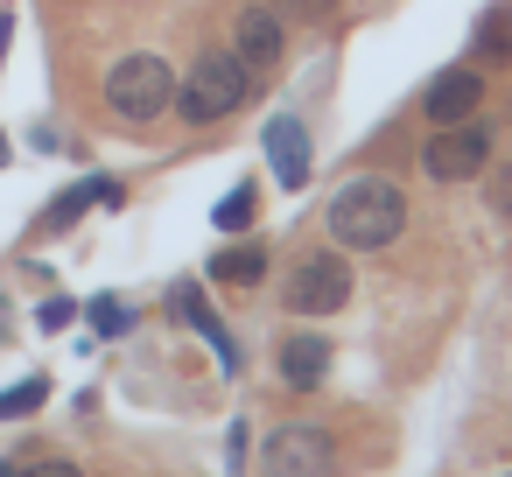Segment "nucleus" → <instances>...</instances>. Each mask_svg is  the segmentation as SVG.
I'll list each match as a JSON object with an SVG mask.
<instances>
[{
    "label": "nucleus",
    "instance_id": "nucleus-18",
    "mask_svg": "<svg viewBox=\"0 0 512 477\" xmlns=\"http://www.w3.org/2000/svg\"><path fill=\"white\" fill-rule=\"evenodd\" d=\"M0 477H78V470L71 463H8Z\"/></svg>",
    "mask_w": 512,
    "mask_h": 477
},
{
    "label": "nucleus",
    "instance_id": "nucleus-4",
    "mask_svg": "<svg viewBox=\"0 0 512 477\" xmlns=\"http://www.w3.org/2000/svg\"><path fill=\"white\" fill-rule=\"evenodd\" d=\"M344 302H351V267H344L337 253L295 260V274H288V309H302V316H337Z\"/></svg>",
    "mask_w": 512,
    "mask_h": 477
},
{
    "label": "nucleus",
    "instance_id": "nucleus-2",
    "mask_svg": "<svg viewBox=\"0 0 512 477\" xmlns=\"http://www.w3.org/2000/svg\"><path fill=\"white\" fill-rule=\"evenodd\" d=\"M253 71L232 57V50H211V57H197V71L183 78V92H176V106H183V120L190 127H204V120H225V113H239L246 99H253Z\"/></svg>",
    "mask_w": 512,
    "mask_h": 477
},
{
    "label": "nucleus",
    "instance_id": "nucleus-8",
    "mask_svg": "<svg viewBox=\"0 0 512 477\" xmlns=\"http://www.w3.org/2000/svg\"><path fill=\"white\" fill-rule=\"evenodd\" d=\"M267 162H274V176H281V190H302L309 183V127L295 120V113H281V120H267Z\"/></svg>",
    "mask_w": 512,
    "mask_h": 477
},
{
    "label": "nucleus",
    "instance_id": "nucleus-19",
    "mask_svg": "<svg viewBox=\"0 0 512 477\" xmlns=\"http://www.w3.org/2000/svg\"><path fill=\"white\" fill-rule=\"evenodd\" d=\"M36 323H43V330H64V323H71V302H43V316H36Z\"/></svg>",
    "mask_w": 512,
    "mask_h": 477
},
{
    "label": "nucleus",
    "instance_id": "nucleus-14",
    "mask_svg": "<svg viewBox=\"0 0 512 477\" xmlns=\"http://www.w3.org/2000/svg\"><path fill=\"white\" fill-rule=\"evenodd\" d=\"M50 400V379H22V386H8L0 393V421H15V414H36Z\"/></svg>",
    "mask_w": 512,
    "mask_h": 477
},
{
    "label": "nucleus",
    "instance_id": "nucleus-10",
    "mask_svg": "<svg viewBox=\"0 0 512 477\" xmlns=\"http://www.w3.org/2000/svg\"><path fill=\"white\" fill-rule=\"evenodd\" d=\"M477 99H484V78L463 64V71H442L435 85H428V120L435 127H449V120H470L477 113Z\"/></svg>",
    "mask_w": 512,
    "mask_h": 477
},
{
    "label": "nucleus",
    "instance_id": "nucleus-6",
    "mask_svg": "<svg viewBox=\"0 0 512 477\" xmlns=\"http://www.w3.org/2000/svg\"><path fill=\"white\" fill-rule=\"evenodd\" d=\"M337 470V449L323 428H281L267 442V477H330Z\"/></svg>",
    "mask_w": 512,
    "mask_h": 477
},
{
    "label": "nucleus",
    "instance_id": "nucleus-11",
    "mask_svg": "<svg viewBox=\"0 0 512 477\" xmlns=\"http://www.w3.org/2000/svg\"><path fill=\"white\" fill-rule=\"evenodd\" d=\"M323 372H330V344H323V337H288V344H281V379H288V386L309 393V386H323Z\"/></svg>",
    "mask_w": 512,
    "mask_h": 477
},
{
    "label": "nucleus",
    "instance_id": "nucleus-5",
    "mask_svg": "<svg viewBox=\"0 0 512 477\" xmlns=\"http://www.w3.org/2000/svg\"><path fill=\"white\" fill-rule=\"evenodd\" d=\"M428 176L435 183H470L484 162H491V134L477 127V120H449L442 134H428Z\"/></svg>",
    "mask_w": 512,
    "mask_h": 477
},
{
    "label": "nucleus",
    "instance_id": "nucleus-3",
    "mask_svg": "<svg viewBox=\"0 0 512 477\" xmlns=\"http://www.w3.org/2000/svg\"><path fill=\"white\" fill-rule=\"evenodd\" d=\"M106 106L120 120H155V113L176 106V71L162 57H120L106 71Z\"/></svg>",
    "mask_w": 512,
    "mask_h": 477
},
{
    "label": "nucleus",
    "instance_id": "nucleus-9",
    "mask_svg": "<svg viewBox=\"0 0 512 477\" xmlns=\"http://www.w3.org/2000/svg\"><path fill=\"white\" fill-rule=\"evenodd\" d=\"M169 309H176V323H190V330L218 351V365H225V372H239V344H232V330L218 323V309H211L197 288H176V295H169Z\"/></svg>",
    "mask_w": 512,
    "mask_h": 477
},
{
    "label": "nucleus",
    "instance_id": "nucleus-1",
    "mask_svg": "<svg viewBox=\"0 0 512 477\" xmlns=\"http://www.w3.org/2000/svg\"><path fill=\"white\" fill-rule=\"evenodd\" d=\"M400 225H407V197H400L386 176H358V183H344V190L330 197V239H337V246L372 253V246H393Z\"/></svg>",
    "mask_w": 512,
    "mask_h": 477
},
{
    "label": "nucleus",
    "instance_id": "nucleus-20",
    "mask_svg": "<svg viewBox=\"0 0 512 477\" xmlns=\"http://www.w3.org/2000/svg\"><path fill=\"white\" fill-rule=\"evenodd\" d=\"M8 43H15V15L0 8V57H8Z\"/></svg>",
    "mask_w": 512,
    "mask_h": 477
},
{
    "label": "nucleus",
    "instance_id": "nucleus-16",
    "mask_svg": "<svg viewBox=\"0 0 512 477\" xmlns=\"http://www.w3.org/2000/svg\"><path fill=\"white\" fill-rule=\"evenodd\" d=\"M127 323H134V309H120L113 295H92V330L99 337H127Z\"/></svg>",
    "mask_w": 512,
    "mask_h": 477
},
{
    "label": "nucleus",
    "instance_id": "nucleus-17",
    "mask_svg": "<svg viewBox=\"0 0 512 477\" xmlns=\"http://www.w3.org/2000/svg\"><path fill=\"white\" fill-rule=\"evenodd\" d=\"M267 8H274L281 22H330L337 0H267Z\"/></svg>",
    "mask_w": 512,
    "mask_h": 477
},
{
    "label": "nucleus",
    "instance_id": "nucleus-13",
    "mask_svg": "<svg viewBox=\"0 0 512 477\" xmlns=\"http://www.w3.org/2000/svg\"><path fill=\"white\" fill-rule=\"evenodd\" d=\"M211 274L246 288V281H260V274H267V260H260V246H239V253H218V260H211Z\"/></svg>",
    "mask_w": 512,
    "mask_h": 477
},
{
    "label": "nucleus",
    "instance_id": "nucleus-12",
    "mask_svg": "<svg viewBox=\"0 0 512 477\" xmlns=\"http://www.w3.org/2000/svg\"><path fill=\"white\" fill-rule=\"evenodd\" d=\"M477 57H484V64H512V15H505V8H491V15L477 22Z\"/></svg>",
    "mask_w": 512,
    "mask_h": 477
},
{
    "label": "nucleus",
    "instance_id": "nucleus-7",
    "mask_svg": "<svg viewBox=\"0 0 512 477\" xmlns=\"http://www.w3.org/2000/svg\"><path fill=\"white\" fill-rule=\"evenodd\" d=\"M232 57H239L253 78H267V71L281 64V15H274V8H246V15L232 22Z\"/></svg>",
    "mask_w": 512,
    "mask_h": 477
},
{
    "label": "nucleus",
    "instance_id": "nucleus-15",
    "mask_svg": "<svg viewBox=\"0 0 512 477\" xmlns=\"http://www.w3.org/2000/svg\"><path fill=\"white\" fill-rule=\"evenodd\" d=\"M211 218H218V232H246V225H253V190L239 183L232 197H218V211H211Z\"/></svg>",
    "mask_w": 512,
    "mask_h": 477
},
{
    "label": "nucleus",
    "instance_id": "nucleus-21",
    "mask_svg": "<svg viewBox=\"0 0 512 477\" xmlns=\"http://www.w3.org/2000/svg\"><path fill=\"white\" fill-rule=\"evenodd\" d=\"M0 162H8V141H0Z\"/></svg>",
    "mask_w": 512,
    "mask_h": 477
}]
</instances>
